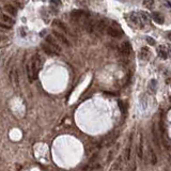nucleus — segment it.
<instances>
[{"label": "nucleus", "mask_w": 171, "mask_h": 171, "mask_svg": "<svg viewBox=\"0 0 171 171\" xmlns=\"http://www.w3.org/2000/svg\"><path fill=\"white\" fill-rule=\"evenodd\" d=\"M0 28L4 29V30H10V29H11V27H10V26H8V25H6V24H1V23H0Z\"/></svg>", "instance_id": "nucleus-20"}, {"label": "nucleus", "mask_w": 171, "mask_h": 171, "mask_svg": "<svg viewBox=\"0 0 171 171\" xmlns=\"http://www.w3.org/2000/svg\"><path fill=\"white\" fill-rule=\"evenodd\" d=\"M157 53H158V56L163 59H167V57H168V53H167V50L164 46H160L158 47V49H157Z\"/></svg>", "instance_id": "nucleus-10"}, {"label": "nucleus", "mask_w": 171, "mask_h": 171, "mask_svg": "<svg viewBox=\"0 0 171 171\" xmlns=\"http://www.w3.org/2000/svg\"><path fill=\"white\" fill-rule=\"evenodd\" d=\"M1 17H2V19L4 20V22H6V23H10V24H13L14 23V20H13L10 16H8V15H6V14H2L1 15Z\"/></svg>", "instance_id": "nucleus-15"}, {"label": "nucleus", "mask_w": 171, "mask_h": 171, "mask_svg": "<svg viewBox=\"0 0 171 171\" xmlns=\"http://www.w3.org/2000/svg\"><path fill=\"white\" fill-rule=\"evenodd\" d=\"M146 41H148V42H149V44L150 45H155L156 44V42H155V40H153L152 37H146Z\"/></svg>", "instance_id": "nucleus-18"}, {"label": "nucleus", "mask_w": 171, "mask_h": 171, "mask_svg": "<svg viewBox=\"0 0 171 171\" xmlns=\"http://www.w3.org/2000/svg\"><path fill=\"white\" fill-rule=\"evenodd\" d=\"M46 42L48 44H49L50 46L53 47V49L56 50L57 53H60L61 50H62V48H61V46H60L59 44H58V42H57L55 39L53 37V35H48V37H46Z\"/></svg>", "instance_id": "nucleus-1"}, {"label": "nucleus", "mask_w": 171, "mask_h": 171, "mask_svg": "<svg viewBox=\"0 0 171 171\" xmlns=\"http://www.w3.org/2000/svg\"><path fill=\"white\" fill-rule=\"evenodd\" d=\"M42 49L44 50V53H46L49 56H56V55H58V53H57L56 50L53 49L51 46H49L48 44H44V43L42 44Z\"/></svg>", "instance_id": "nucleus-6"}, {"label": "nucleus", "mask_w": 171, "mask_h": 171, "mask_svg": "<svg viewBox=\"0 0 171 171\" xmlns=\"http://www.w3.org/2000/svg\"><path fill=\"white\" fill-rule=\"evenodd\" d=\"M150 55V50L146 48V47H143L141 48V53H140V57H141V59L142 60H146Z\"/></svg>", "instance_id": "nucleus-12"}, {"label": "nucleus", "mask_w": 171, "mask_h": 171, "mask_svg": "<svg viewBox=\"0 0 171 171\" xmlns=\"http://www.w3.org/2000/svg\"><path fill=\"white\" fill-rule=\"evenodd\" d=\"M50 3H51L53 6H59L60 0H50Z\"/></svg>", "instance_id": "nucleus-21"}, {"label": "nucleus", "mask_w": 171, "mask_h": 171, "mask_svg": "<svg viewBox=\"0 0 171 171\" xmlns=\"http://www.w3.org/2000/svg\"><path fill=\"white\" fill-rule=\"evenodd\" d=\"M107 33L112 37H115V39H120L122 37V31L117 29L115 27H108L107 28Z\"/></svg>", "instance_id": "nucleus-4"}, {"label": "nucleus", "mask_w": 171, "mask_h": 171, "mask_svg": "<svg viewBox=\"0 0 171 171\" xmlns=\"http://www.w3.org/2000/svg\"><path fill=\"white\" fill-rule=\"evenodd\" d=\"M120 51H121L122 55L124 56H129L132 53V45L129 42H124V43L121 45V48H120Z\"/></svg>", "instance_id": "nucleus-3"}, {"label": "nucleus", "mask_w": 171, "mask_h": 171, "mask_svg": "<svg viewBox=\"0 0 171 171\" xmlns=\"http://www.w3.org/2000/svg\"><path fill=\"white\" fill-rule=\"evenodd\" d=\"M119 107H120V109H121V111L123 112V113H125L126 112V106H125V104L123 102H121V101H119Z\"/></svg>", "instance_id": "nucleus-16"}, {"label": "nucleus", "mask_w": 171, "mask_h": 171, "mask_svg": "<svg viewBox=\"0 0 171 171\" xmlns=\"http://www.w3.org/2000/svg\"><path fill=\"white\" fill-rule=\"evenodd\" d=\"M90 15L87 11H84V10H74L71 12V16L73 18L78 19V18H84V17H88Z\"/></svg>", "instance_id": "nucleus-2"}, {"label": "nucleus", "mask_w": 171, "mask_h": 171, "mask_svg": "<svg viewBox=\"0 0 171 171\" xmlns=\"http://www.w3.org/2000/svg\"><path fill=\"white\" fill-rule=\"evenodd\" d=\"M152 17H153V20H154L156 24H159V25L164 24V22H165L164 16H163L162 14H160V13H158V12H154V13H153Z\"/></svg>", "instance_id": "nucleus-8"}, {"label": "nucleus", "mask_w": 171, "mask_h": 171, "mask_svg": "<svg viewBox=\"0 0 171 171\" xmlns=\"http://www.w3.org/2000/svg\"><path fill=\"white\" fill-rule=\"evenodd\" d=\"M125 157H126V159H127V160L129 159V157H131V146L126 149V153H125Z\"/></svg>", "instance_id": "nucleus-19"}, {"label": "nucleus", "mask_w": 171, "mask_h": 171, "mask_svg": "<svg viewBox=\"0 0 171 171\" xmlns=\"http://www.w3.org/2000/svg\"><path fill=\"white\" fill-rule=\"evenodd\" d=\"M3 40V37H0V41H2Z\"/></svg>", "instance_id": "nucleus-22"}, {"label": "nucleus", "mask_w": 171, "mask_h": 171, "mask_svg": "<svg viewBox=\"0 0 171 171\" xmlns=\"http://www.w3.org/2000/svg\"><path fill=\"white\" fill-rule=\"evenodd\" d=\"M149 151H150V157H151V162H152L153 165H155L156 163H157V158H156V154L154 153L153 149L150 146L149 148Z\"/></svg>", "instance_id": "nucleus-13"}, {"label": "nucleus", "mask_w": 171, "mask_h": 171, "mask_svg": "<svg viewBox=\"0 0 171 171\" xmlns=\"http://www.w3.org/2000/svg\"><path fill=\"white\" fill-rule=\"evenodd\" d=\"M53 25L55 26V27H58L59 29H61V30H62L64 33H68V28H66V26L64 25L62 22H60V20H53Z\"/></svg>", "instance_id": "nucleus-9"}, {"label": "nucleus", "mask_w": 171, "mask_h": 171, "mask_svg": "<svg viewBox=\"0 0 171 171\" xmlns=\"http://www.w3.org/2000/svg\"><path fill=\"white\" fill-rule=\"evenodd\" d=\"M53 34L56 37V39H58V41L59 42H61L62 44H64L65 46H70V42L68 41V39H66L64 35H63L62 33H60V32H58V31H56V30H53Z\"/></svg>", "instance_id": "nucleus-5"}, {"label": "nucleus", "mask_w": 171, "mask_h": 171, "mask_svg": "<svg viewBox=\"0 0 171 171\" xmlns=\"http://www.w3.org/2000/svg\"><path fill=\"white\" fill-rule=\"evenodd\" d=\"M137 155L140 159L143 158V138L142 135L140 134V140H139V146H137Z\"/></svg>", "instance_id": "nucleus-7"}, {"label": "nucleus", "mask_w": 171, "mask_h": 171, "mask_svg": "<svg viewBox=\"0 0 171 171\" xmlns=\"http://www.w3.org/2000/svg\"><path fill=\"white\" fill-rule=\"evenodd\" d=\"M4 11L9 13L10 15H13V16H15L16 13H17L15 8H14L13 6H10V4H6V6H4Z\"/></svg>", "instance_id": "nucleus-11"}, {"label": "nucleus", "mask_w": 171, "mask_h": 171, "mask_svg": "<svg viewBox=\"0 0 171 171\" xmlns=\"http://www.w3.org/2000/svg\"><path fill=\"white\" fill-rule=\"evenodd\" d=\"M153 137H154V141H155L156 146H159V141H158V136H157V133H156L155 128L153 129Z\"/></svg>", "instance_id": "nucleus-17"}, {"label": "nucleus", "mask_w": 171, "mask_h": 171, "mask_svg": "<svg viewBox=\"0 0 171 171\" xmlns=\"http://www.w3.org/2000/svg\"><path fill=\"white\" fill-rule=\"evenodd\" d=\"M153 4H154V1H153V0H143V6H146V8H149V9L152 8Z\"/></svg>", "instance_id": "nucleus-14"}]
</instances>
